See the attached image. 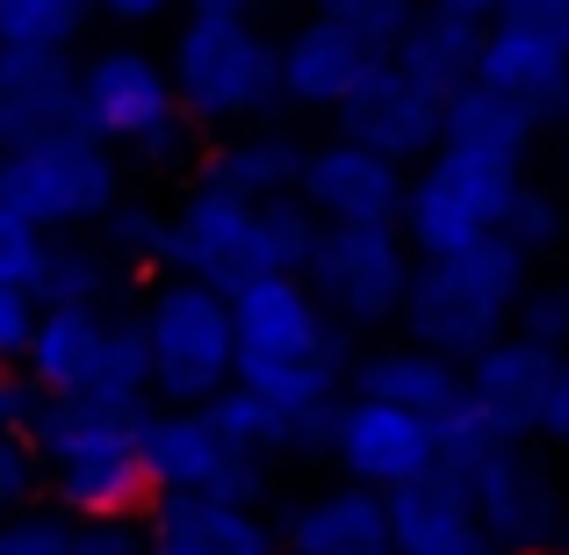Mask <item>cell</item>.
<instances>
[{"instance_id":"cell-1","label":"cell","mask_w":569,"mask_h":555,"mask_svg":"<svg viewBox=\"0 0 569 555\" xmlns=\"http://www.w3.org/2000/svg\"><path fill=\"white\" fill-rule=\"evenodd\" d=\"M231 339L238 368L231 383H246L252 397L281 404L296 418H325L347 397V361L353 339L318 310L303 275H252L231 289Z\"/></svg>"},{"instance_id":"cell-2","label":"cell","mask_w":569,"mask_h":555,"mask_svg":"<svg viewBox=\"0 0 569 555\" xmlns=\"http://www.w3.org/2000/svg\"><path fill=\"white\" fill-rule=\"evenodd\" d=\"M152 418V397H109V389H80V397H37L29 412V440L43 455V484L66 519H109V513H144L152 476H144L138 433Z\"/></svg>"},{"instance_id":"cell-3","label":"cell","mask_w":569,"mask_h":555,"mask_svg":"<svg viewBox=\"0 0 569 555\" xmlns=\"http://www.w3.org/2000/svg\"><path fill=\"white\" fill-rule=\"evenodd\" d=\"M527 281H533V260L505 231L476 238V246L447 252V260H411V281H403V304H397V333L411 347H432L461 368L498 333H512V310L527 296Z\"/></svg>"},{"instance_id":"cell-4","label":"cell","mask_w":569,"mask_h":555,"mask_svg":"<svg viewBox=\"0 0 569 555\" xmlns=\"http://www.w3.org/2000/svg\"><path fill=\"white\" fill-rule=\"evenodd\" d=\"M167 87L194 130L260 123V116L281 109L274 37L252 14H181V29L167 43Z\"/></svg>"},{"instance_id":"cell-5","label":"cell","mask_w":569,"mask_h":555,"mask_svg":"<svg viewBox=\"0 0 569 555\" xmlns=\"http://www.w3.org/2000/svg\"><path fill=\"white\" fill-rule=\"evenodd\" d=\"M527 181V167L476 145H432L411 174H403V202H397V231L411 246V260H447V252L476 246L505 224V202Z\"/></svg>"},{"instance_id":"cell-6","label":"cell","mask_w":569,"mask_h":555,"mask_svg":"<svg viewBox=\"0 0 569 555\" xmlns=\"http://www.w3.org/2000/svg\"><path fill=\"white\" fill-rule=\"evenodd\" d=\"M144 333V397L152 404H209L238 368L231 296L188 275H159L138 310Z\"/></svg>"},{"instance_id":"cell-7","label":"cell","mask_w":569,"mask_h":555,"mask_svg":"<svg viewBox=\"0 0 569 555\" xmlns=\"http://www.w3.org/2000/svg\"><path fill=\"white\" fill-rule=\"evenodd\" d=\"M0 202L22 224H37L43 238L87 231L109 202H123V167H116L109 145L58 123V130H37V138L0 152Z\"/></svg>"},{"instance_id":"cell-8","label":"cell","mask_w":569,"mask_h":555,"mask_svg":"<svg viewBox=\"0 0 569 555\" xmlns=\"http://www.w3.org/2000/svg\"><path fill=\"white\" fill-rule=\"evenodd\" d=\"M303 281L339 333H389L411 281V246L397 224H318V246L303 260Z\"/></svg>"},{"instance_id":"cell-9","label":"cell","mask_w":569,"mask_h":555,"mask_svg":"<svg viewBox=\"0 0 569 555\" xmlns=\"http://www.w3.org/2000/svg\"><path fill=\"white\" fill-rule=\"evenodd\" d=\"M138 455L152 490H181V498H231V505H260L267 498V462H252L246 447H231L209 426L202 404H152L138 433Z\"/></svg>"},{"instance_id":"cell-10","label":"cell","mask_w":569,"mask_h":555,"mask_svg":"<svg viewBox=\"0 0 569 555\" xmlns=\"http://www.w3.org/2000/svg\"><path fill=\"white\" fill-rule=\"evenodd\" d=\"M461 490H469L476 527L490 534L505 555H548L556 548V527L569 513L556 469L533 455V440H498L490 455H476L461 469Z\"/></svg>"},{"instance_id":"cell-11","label":"cell","mask_w":569,"mask_h":555,"mask_svg":"<svg viewBox=\"0 0 569 555\" xmlns=\"http://www.w3.org/2000/svg\"><path fill=\"white\" fill-rule=\"evenodd\" d=\"M173 116L181 109H173L167 66L152 51H138V43H109V51L72 66V130L109 145V152H138Z\"/></svg>"},{"instance_id":"cell-12","label":"cell","mask_w":569,"mask_h":555,"mask_svg":"<svg viewBox=\"0 0 569 555\" xmlns=\"http://www.w3.org/2000/svg\"><path fill=\"white\" fill-rule=\"evenodd\" d=\"M260 202L223 181H194L181 202L167 209V246H159V275H188L231 296L238 281L260 275V231H252Z\"/></svg>"},{"instance_id":"cell-13","label":"cell","mask_w":569,"mask_h":555,"mask_svg":"<svg viewBox=\"0 0 569 555\" xmlns=\"http://www.w3.org/2000/svg\"><path fill=\"white\" fill-rule=\"evenodd\" d=\"M318 455H332V469L347 476V484H368V490H397L411 484V476L440 469V426L418 412H397V404L382 397H339L332 418H325V447Z\"/></svg>"},{"instance_id":"cell-14","label":"cell","mask_w":569,"mask_h":555,"mask_svg":"<svg viewBox=\"0 0 569 555\" xmlns=\"http://www.w3.org/2000/svg\"><path fill=\"white\" fill-rule=\"evenodd\" d=\"M556 368H562V354L512 325L483 354L461 361V404L490 433H505V440H541V412H548V389H556Z\"/></svg>"},{"instance_id":"cell-15","label":"cell","mask_w":569,"mask_h":555,"mask_svg":"<svg viewBox=\"0 0 569 555\" xmlns=\"http://www.w3.org/2000/svg\"><path fill=\"white\" fill-rule=\"evenodd\" d=\"M332 130L353 145H368V152H382L389 167L411 174L418 159L440 145V95L432 87H418L411 72H397L389 58L361 72V87H353L347 101L332 109Z\"/></svg>"},{"instance_id":"cell-16","label":"cell","mask_w":569,"mask_h":555,"mask_svg":"<svg viewBox=\"0 0 569 555\" xmlns=\"http://www.w3.org/2000/svg\"><path fill=\"white\" fill-rule=\"evenodd\" d=\"M296 202H303L318 224H397L403 167H389L382 152H368V145H353V138L303 145Z\"/></svg>"},{"instance_id":"cell-17","label":"cell","mask_w":569,"mask_h":555,"mask_svg":"<svg viewBox=\"0 0 569 555\" xmlns=\"http://www.w3.org/2000/svg\"><path fill=\"white\" fill-rule=\"evenodd\" d=\"M138 519H144V555H274V519L260 505L152 490Z\"/></svg>"},{"instance_id":"cell-18","label":"cell","mask_w":569,"mask_h":555,"mask_svg":"<svg viewBox=\"0 0 569 555\" xmlns=\"http://www.w3.org/2000/svg\"><path fill=\"white\" fill-rule=\"evenodd\" d=\"M469 80L490 87V95H505V101H519L541 130L569 116V51L548 43V37H533V29H519V22H483Z\"/></svg>"},{"instance_id":"cell-19","label":"cell","mask_w":569,"mask_h":555,"mask_svg":"<svg viewBox=\"0 0 569 555\" xmlns=\"http://www.w3.org/2000/svg\"><path fill=\"white\" fill-rule=\"evenodd\" d=\"M281 555H397L389 542V505L368 484H325L296 498L274 527Z\"/></svg>"},{"instance_id":"cell-20","label":"cell","mask_w":569,"mask_h":555,"mask_svg":"<svg viewBox=\"0 0 569 555\" xmlns=\"http://www.w3.org/2000/svg\"><path fill=\"white\" fill-rule=\"evenodd\" d=\"M376 66L361 37H347L339 22H325L318 8L274 43V80H281V101L289 109H339V101L361 87V72Z\"/></svg>"},{"instance_id":"cell-21","label":"cell","mask_w":569,"mask_h":555,"mask_svg":"<svg viewBox=\"0 0 569 555\" xmlns=\"http://www.w3.org/2000/svg\"><path fill=\"white\" fill-rule=\"evenodd\" d=\"M101 347H109V310L101 304H51V310H37V333H29L14 375L37 397H80L101 375Z\"/></svg>"},{"instance_id":"cell-22","label":"cell","mask_w":569,"mask_h":555,"mask_svg":"<svg viewBox=\"0 0 569 555\" xmlns=\"http://www.w3.org/2000/svg\"><path fill=\"white\" fill-rule=\"evenodd\" d=\"M347 389L353 397H382V404H397V412H418V418H432V426H440L447 412H461V368L432 347H411V339L353 354Z\"/></svg>"},{"instance_id":"cell-23","label":"cell","mask_w":569,"mask_h":555,"mask_svg":"<svg viewBox=\"0 0 569 555\" xmlns=\"http://www.w3.org/2000/svg\"><path fill=\"white\" fill-rule=\"evenodd\" d=\"M72 51H43V43H0V152L37 130L72 123Z\"/></svg>"},{"instance_id":"cell-24","label":"cell","mask_w":569,"mask_h":555,"mask_svg":"<svg viewBox=\"0 0 569 555\" xmlns=\"http://www.w3.org/2000/svg\"><path fill=\"white\" fill-rule=\"evenodd\" d=\"M209 412V426L223 433L231 447H246L252 462H274V455H318L325 447V418H296V412H281V404H267V397H252L246 383H223L217 397L202 404Z\"/></svg>"},{"instance_id":"cell-25","label":"cell","mask_w":569,"mask_h":555,"mask_svg":"<svg viewBox=\"0 0 569 555\" xmlns=\"http://www.w3.org/2000/svg\"><path fill=\"white\" fill-rule=\"evenodd\" d=\"M296 167H303V138L296 130H281V123H238L231 138L209 152V181H223V188H238V195H252V202H267V195H296Z\"/></svg>"},{"instance_id":"cell-26","label":"cell","mask_w":569,"mask_h":555,"mask_svg":"<svg viewBox=\"0 0 569 555\" xmlns=\"http://www.w3.org/2000/svg\"><path fill=\"white\" fill-rule=\"evenodd\" d=\"M476 37H483V22H461V14H440V8H418L411 22H403V37L389 43V66L411 72L418 87H432V95H455L461 80H469L476 66Z\"/></svg>"},{"instance_id":"cell-27","label":"cell","mask_w":569,"mask_h":555,"mask_svg":"<svg viewBox=\"0 0 569 555\" xmlns=\"http://www.w3.org/2000/svg\"><path fill=\"white\" fill-rule=\"evenodd\" d=\"M440 138L447 145H476V152H498V159H512V167H527L541 123H533L519 101H505V95H490V87L461 80L455 95L440 101Z\"/></svg>"},{"instance_id":"cell-28","label":"cell","mask_w":569,"mask_h":555,"mask_svg":"<svg viewBox=\"0 0 569 555\" xmlns=\"http://www.w3.org/2000/svg\"><path fill=\"white\" fill-rule=\"evenodd\" d=\"M109 289H116V267L101 260V246L87 231H51L43 238V267H37V281H29V296H37L43 310L51 304H101Z\"/></svg>"},{"instance_id":"cell-29","label":"cell","mask_w":569,"mask_h":555,"mask_svg":"<svg viewBox=\"0 0 569 555\" xmlns=\"http://www.w3.org/2000/svg\"><path fill=\"white\" fill-rule=\"evenodd\" d=\"M94 246H101V260L116 267V281H138V275H159V246H167V209H152V202H109L94 224Z\"/></svg>"},{"instance_id":"cell-30","label":"cell","mask_w":569,"mask_h":555,"mask_svg":"<svg viewBox=\"0 0 569 555\" xmlns=\"http://www.w3.org/2000/svg\"><path fill=\"white\" fill-rule=\"evenodd\" d=\"M87 22H94V0H0V43L72 51Z\"/></svg>"},{"instance_id":"cell-31","label":"cell","mask_w":569,"mask_h":555,"mask_svg":"<svg viewBox=\"0 0 569 555\" xmlns=\"http://www.w3.org/2000/svg\"><path fill=\"white\" fill-rule=\"evenodd\" d=\"M252 231H260V275H303L310 246H318V217L296 195H267Z\"/></svg>"},{"instance_id":"cell-32","label":"cell","mask_w":569,"mask_h":555,"mask_svg":"<svg viewBox=\"0 0 569 555\" xmlns=\"http://www.w3.org/2000/svg\"><path fill=\"white\" fill-rule=\"evenodd\" d=\"M498 231L512 238L527 260H548V252H562V246H569V209H562V195H556V188L519 181V188H512V202H505V224H498Z\"/></svg>"},{"instance_id":"cell-33","label":"cell","mask_w":569,"mask_h":555,"mask_svg":"<svg viewBox=\"0 0 569 555\" xmlns=\"http://www.w3.org/2000/svg\"><path fill=\"white\" fill-rule=\"evenodd\" d=\"M318 14H325V22H339L347 37H361L368 51L382 58L389 43L403 37V22L418 14V0H318Z\"/></svg>"},{"instance_id":"cell-34","label":"cell","mask_w":569,"mask_h":555,"mask_svg":"<svg viewBox=\"0 0 569 555\" xmlns=\"http://www.w3.org/2000/svg\"><path fill=\"white\" fill-rule=\"evenodd\" d=\"M94 389H109V397H144V333H138V310H109V347H101Z\"/></svg>"},{"instance_id":"cell-35","label":"cell","mask_w":569,"mask_h":555,"mask_svg":"<svg viewBox=\"0 0 569 555\" xmlns=\"http://www.w3.org/2000/svg\"><path fill=\"white\" fill-rule=\"evenodd\" d=\"M512 325L527 339H541V347H556V354L569 347V267H562V275H548V281H527Z\"/></svg>"},{"instance_id":"cell-36","label":"cell","mask_w":569,"mask_h":555,"mask_svg":"<svg viewBox=\"0 0 569 555\" xmlns=\"http://www.w3.org/2000/svg\"><path fill=\"white\" fill-rule=\"evenodd\" d=\"M72 519L58 505H22V513L0 519V555H66Z\"/></svg>"},{"instance_id":"cell-37","label":"cell","mask_w":569,"mask_h":555,"mask_svg":"<svg viewBox=\"0 0 569 555\" xmlns=\"http://www.w3.org/2000/svg\"><path fill=\"white\" fill-rule=\"evenodd\" d=\"M37 490H43V455H37V440L0 426V513H22V505H37Z\"/></svg>"},{"instance_id":"cell-38","label":"cell","mask_w":569,"mask_h":555,"mask_svg":"<svg viewBox=\"0 0 569 555\" xmlns=\"http://www.w3.org/2000/svg\"><path fill=\"white\" fill-rule=\"evenodd\" d=\"M66 555H144V519L109 513V519H72Z\"/></svg>"},{"instance_id":"cell-39","label":"cell","mask_w":569,"mask_h":555,"mask_svg":"<svg viewBox=\"0 0 569 555\" xmlns=\"http://www.w3.org/2000/svg\"><path fill=\"white\" fill-rule=\"evenodd\" d=\"M37 267H43V231L0 202V289H29Z\"/></svg>"},{"instance_id":"cell-40","label":"cell","mask_w":569,"mask_h":555,"mask_svg":"<svg viewBox=\"0 0 569 555\" xmlns=\"http://www.w3.org/2000/svg\"><path fill=\"white\" fill-rule=\"evenodd\" d=\"M490 22H519V29H533V37H548V43L569 51V0H498Z\"/></svg>"},{"instance_id":"cell-41","label":"cell","mask_w":569,"mask_h":555,"mask_svg":"<svg viewBox=\"0 0 569 555\" xmlns=\"http://www.w3.org/2000/svg\"><path fill=\"white\" fill-rule=\"evenodd\" d=\"M37 296L29 289H0V368H14L22 361V347H29V333H37Z\"/></svg>"},{"instance_id":"cell-42","label":"cell","mask_w":569,"mask_h":555,"mask_svg":"<svg viewBox=\"0 0 569 555\" xmlns=\"http://www.w3.org/2000/svg\"><path fill=\"white\" fill-rule=\"evenodd\" d=\"M194 138H202V130H194L188 116H173L167 130H152V138L138 145V159H152V167H188V159H194Z\"/></svg>"},{"instance_id":"cell-43","label":"cell","mask_w":569,"mask_h":555,"mask_svg":"<svg viewBox=\"0 0 569 555\" xmlns=\"http://www.w3.org/2000/svg\"><path fill=\"white\" fill-rule=\"evenodd\" d=\"M29 412H37V389H29L14 368H0V426L22 433V426H29Z\"/></svg>"},{"instance_id":"cell-44","label":"cell","mask_w":569,"mask_h":555,"mask_svg":"<svg viewBox=\"0 0 569 555\" xmlns=\"http://www.w3.org/2000/svg\"><path fill=\"white\" fill-rule=\"evenodd\" d=\"M541 440L569 447V354H562V368H556V389H548V412H541Z\"/></svg>"},{"instance_id":"cell-45","label":"cell","mask_w":569,"mask_h":555,"mask_svg":"<svg viewBox=\"0 0 569 555\" xmlns=\"http://www.w3.org/2000/svg\"><path fill=\"white\" fill-rule=\"evenodd\" d=\"M173 0H94V14H109V22H123V29H144V22H159Z\"/></svg>"},{"instance_id":"cell-46","label":"cell","mask_w":569,"mask_h":555,"mask_svg":"<svg viewBox=\"0 0 569 555\" xmlns=\"http://www.w3.org/2000/svg\"><path fill=\"white\" fill-rule=\"evenodd\" d=\"M418 555H505V548L490 542L483 527H469V534H455V542H440V548H418Z\"/></svg>"},{"instance_id":"cell-47","label":"cell","mask_w":569,"mask_h":555,"mask_svg":"<svg viewBox=\"0 0 569 555\" xmlns=\"http://www.w3.org/2000/svg\"><path fill=\"white\" fill-rule=\"evenodd\" d=\"M418 8H440V14H461V22H490L498 0H418Z\"/></svg>"},{"instance_id":"cell-48","label":"cell","mask_w":569,"mask_h":555,"mask_svg":"<svg viewBox=\"0 0 569 555\" xmlns=\"http://www.w3.org/2000/svg\"><path fill=\"white\" fill-rule=\"evenodd\" d=\"M188 14H252V0H173Z\"/></svg>"},{"instance_id":"cell-49","label":"cell","mask_w":569,"mask_h":555,"mask_svg":"<svg viewBox=\"0 0 569 555\" xmlns=\"http://www.w3.org/2000/svg\"><path fill=\"white\" fill-rule=\"evenodd\" d=\"M562 181H569V130H562Z\"/></svg>"},{"instance_id":"cell-50","label":"cell","mask_w":569,"mask_h":555,"mask_svg":"<svg viewBox=\"0 0 569 555\" xmlns=\"http://www.w3.org/2000/svg\"><path fill=\"white\" fill-rule=\"evenodd\" d=\"M274 555H281V548H274Z\"/></svg>"}]
</instances>
